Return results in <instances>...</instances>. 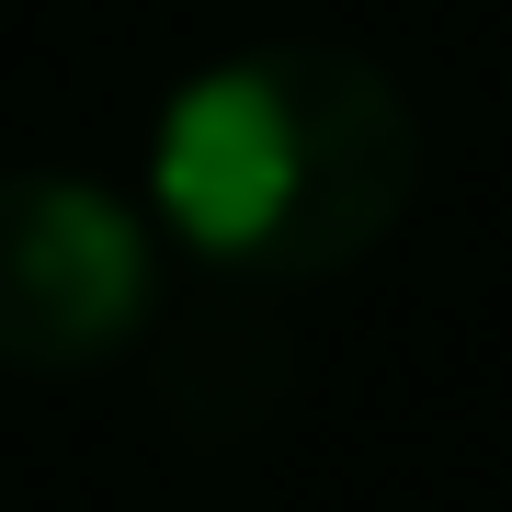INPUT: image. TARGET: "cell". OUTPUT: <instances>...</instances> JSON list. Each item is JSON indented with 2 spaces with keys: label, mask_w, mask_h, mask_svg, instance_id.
I'll return each mask as SVG.
<instances>
[{
  "label": "cell",
  "mask_w": 512,
  "mask_h": 512,
  "mask_svg": "<svg viewBox=\"0 0 512 512\" xmlns=\"http://www.w3.org/2000/svg\"><path fill=\"white\" fill-rule=\"evenodd\" d=\"M148 194L228 274H353L421 194V126L353 46H251L160 114Z\"/></svg>",
  "instance_id": "cell-1"
},
{
  "label": "cell",
  "mask_w": 512,
  "mask_h": 512,
  "mask_svg": "<svg viewBox=\"0 0 512 512\" xmlns=\"http://www.w3.org/2000/svg\"><path fill=\"white\" fill-rule=\"evenodd\" d=\"M160 308L137 205L69 171H0V365L12 376H80L126 353Z\"/></svg>",
  "instance_id": "cell-2"
}]
</instances>
